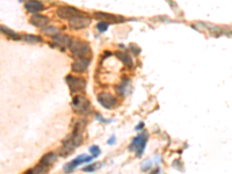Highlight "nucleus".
<instances>
[{
    "label": "nucleus",
    "instance_id": "obj_8",
    "mask_svg": "<svg viewBox=\"0 0 232 174\" xmlns=\"http://www.w3.org/2000/svg\"><path fill=\"white\" fill-rule=\"evenodd\" d=\"M90 62H91L90 58H77L72 63V70L74 72H79V73L85 72L88 67V65H90Z\"/></svg>",
    "mask_w": 232,
    "mask_h": 174
},
{
    "label": "nucleus",
    "instance_id": "obj_10",
    "mask_svg": "<svg viewBox=\"0 0 232 174\" xmlns=\"http://www.w3.org/2000/svg\"><path fill=\"white\" fill-rule=\"evenodd\" d=\"M52 41H54V43H55L57 47L64 48V47H69V45H70L71 38L67 35L59 34V33H58V34H56L55 36H52Z\"/></svg>",
    "mask_w": 232,
    "mask_h": 174
},
{
    "label": "nucleus",
    "instance_id": "obj_19",
    "mask_svg": "<svg viewBox=\"0 0 232 174\" xmlns=\"http://www.w3.org/2000/svg\"><path fill=\"white\" fill-rule=\"evenodd\" d=\"M108 26H109V25H108L107 22H103V21H100V22H99V23L96 25V28H98V29L100 30L101 33H103V31H106V30H107V28H108Z\"/></svg>",
    "mask_w": 232,
    "mask_h": 174
},
{
    "label": "nucleus",
    "instance_id": "obj_14",
    "mask_svg": "<svg viewBox=\"0 0 232 174\" xmlns=\"http://www.w3.org/2000/svg\"><path fill=\"white\" fill-rule=\"evenodd\" d=\"M55 160H56L55 153H46V156L42 157L40 164H42L43 166H46V167H48V166H50L52 163H55Z\"/></svg>",
    "mask_w": 232,
    "mask_h": 174
},
{
    "label": "nucleus",
    "instance_id": "obj_18",
    "mask_svg": "<svg viewBox=\"0 0 232 174\" xmlns=\"http://www.w3.org/2000/svg\"><path fill=\"white\" fill-rule=\"evenodd\" d=\"M41 30H42L44 34L51 35V36H55L56 34H58V33H59L58 29H57L56 27H44V28H42Z\"/></svg>",
    "mask_w": 232,
    "mask_h": 174
},
{
    "label": "nucleus",
    "instance_id": "obj_12",
    "mask_svg": "<svg viewBox=\"0 0 232 174\" xmlns=\"http://www.w3.org/2000/svg\"><path fill=\"white\" fill-rule=\"evenodd\" d=\"M26 10L28 12H31V13H36V12H40L41 10L44 8V6L42 2L40 1H27L25 4Z\"/></svg>",
    "mask_w": 232,
    "mask_h": 174
},
{
    "label": "nucleus",
    "instance_id": "obj_2",
    "mask_svg": "<svg viewBox=\"0 0 232 174\" xmlns=\"http://www.w3.org/2000/svg\"><path fill=\"white\" fill-rule=\"evenodd\" d=\"M72 107L73 109L80 113V114H88L90 111V107H91V102L86 99L82 95H77L72 100Z\"/></svg>",
    "mask_w": 232,
    "mask_h": 174
},
{
    "label": "nucleus",
    "instance_id": "obj_4",
    "mask_svg": "<svg viewBox=\"0 0 232 174\" xmlns=\"http://www.w3.org/2000/svg\"><path fill=\"white\" fill-rule=\"evenodd\" d=\"M91 23V19L88 16L84 15L82 13L76 15L73 18H71L69 20V25L71 28L73 29H81V28H86L87 26Z\"/></svg>",
    "mask_w": 232,
    "mask_h": 174
},
{
    "label": "nucleus",
    "instance_id": "obj_6",
    "mask_svg": "<svg viewBox=\"0 0 232 174\" xmlns=\"http://www.w3.org/2000/svg\"><path fill=\"white\" fill-rule=\"evenodd\" d=\"M80 13L81 12H79L74 7H71V6H62L57 10V15L61 16L62 19H66V20H70L71 18L80 14Z\"/></svg>",
    "mask_w": 232,
    "mask_h": 174
},
{
    "label": "nucleus",
    "instance_id": "obj_22",
    "mask_svg": "<svg viewBox=\"0 0 232 174\" xmlns=\"http://www.w3.org/2000/svg\"><path fill=\"white\" fill-rule=\"evenodd\" d=\"M94 169H95V166H88V167L84 168V171H85V172H93Z\"/></svg>",
    "mask_w": 232,
    "mask_h": 174
},
{
    "label": "nucleus",
    "instance_id": "obj_20",
    "mask_svg": "<svg viewBox=\"0 0 232 174\" xmlns=\"http://www.w3.org/2000/svg\"><path fill=\"white\" fill-rule=\"evenodd\" d=\"M90 151H91L92 153H93V158H94V157H98V156L100 154V149H99V146H96V145L92 146Z\"/></svg>",
    "mask_w": 232,
    "mask_h": 174
},
{
    "label": "nucleus",
    "instance_id": "obj_3",
    "mask_svg": "<svg viewBox=\"0 0 232 174\" xmlns=\"http://www.w3.org/2000/svg\"><path fill=\"white\" fill-rule=\"evenodd\" d=\"M66 83L69 84V87H70L72 93H81L86 88V81L84 79H81V78L67 75L66 77Z\"/></svg>",
    "mask_w": 232,
    "mask_h": 174
},
{
    "label": "nucleus",
    "instance_id": "obj_1",
    "mask_svg": "<svg viewBox=\"0 0 232 174\" xmlns=\"http://www.w3.org/2000/svg\"><path fill=\"white\" fill-rule=\"evenodd\" d=\"M69 48H70L71 52L76 56L77 58H90L88 56L91 55V49H90V45L86 42L76 40V38H71Z\"/></svg>",
    "mask_w": 232,
    "mask_h": 174
},
{
    "label": "nucleus",
    "instance_id": "obj_11",
    "mask_svg": "<svg viewBox=\"0 0 232 174\" xmlns=\"http://www.w3.org/2000/svg\"><path fill=\"white\" fill-rule=\"evenodd\" d=\"M30 23H31V25L36 26V27L44 28V27L49 23V19H48L46 16H44V15L35 14V15H33V16H31Z\"/></svg>",
    "mask_w": 232,
    "mask_h": 174
},
{
    "label": "nucleus",
    "instance_id": "obj_9",
    "mask_svg": "<svg viewBox=\"0 0 232 174\" xmlns=\"http://www.w3.org/2000/svg\"><path fill=\"white\" fill-rule=\"evenodd\" d=\"M145 144H146V135L143 134V135L137 136L136 138H134V140H132V144H131V148H132V146H136L137 150H138V152H137V153L141 156V154L143 153V150H144V148H145Z\"/></svg>",
    "mask_w": 232,
    "mask_h": 174
},
{
    "label": "nucleus",
    "instance_id": "obj_15",
    "mask_svg": "<svg viewBox=\"0 0 232 174\" xmlns=\"http://www.w3.org/2000/svg\"><path fill=\"white\" fill-rule=\"evenodd\" d=\"M116 57H117L118 59H121L126 66H129V67L132 66V59L128 54H124V52H116Z\"/></svg>",
    "mask_w": 232,
    "mask_h": 174
},
{
    "label": "nucleus",
    "instance_id": "obj_16",
    "mask_svg": "<svg viewBox=\"0 0 232 174\" xmlns=\"http://www.w3.org/2000/svg\"><path fill=\"white\" fill-rule=\"evenodd\" d=\"M48 167L43 166L42 164H38L37 166H35L34 168H31L30 171H28L26 174H44L46 172Z\"/></svg>",
    "mask_w": 232,
    "mask_h": 174
},
{
    "label": "nucleus",
    "instance_id": "obj_5",
    "mask_svg": "<svg viewBox=\"0 0 232 174\" xmlns=\"http://www.w3.org/2000/svg\"><path fill=\"white\" fill-rule=\"evenodd\" d=\"M98 101L100 102L102 107H105L107 109L114 108L117 103V100H116L115 96L109 94V93H100L98 95Z\"/></svg>",
    "mask_w": 232,
    "mask_h": 174
},
{
    "label": "nucleus",
    "instance_id": "obj_17",
    "mask_svg": "<svg viewBox=\"0 0 232 174\" xmlns=\"http://www.w3.org/2000/svg\"><path fill=\"white\" fill-rule=\"evenodd\" d=\"M22 38H23L26 42H29V43H40L41 41H42V38L38 37V36H36V35H29V34L23 35Z\"/></svg>",
    "mask_w": 232,
    "mask_h": 174
},
{
    "label": "nucleus",
    "instance_id": "obj_23",
    "mask_svg": "<svg viewBox=\"0 0 232 174\" xmlns=\"http://www.w3.org/2000/svg\"><path fill=\"white\" fill-rule=\"evenodd\" d=\"M114 143V137H111L110 140H109V144H113Z\"/></svg>",
    "mask_w": 232,
    "mask_h": 174
},
{
    "label": "nucleus",
    "instance_id": "obj_13",
    "mask_svg": "<svg viewBox=\"0 0 232 174\" xmlns=\"http://www.w3.org/2000/svg\"><path fill=\"white\" fill-rule=\"evenodd\" d=\"M94 16L100 19V20H111V21H122L121 16L109 14V13H103V12H96L94 13Z\"/></svg>",
    "mask_w": 232,
    "mask_h": 174
},
{
    "label": "nucleus",
    "instance_id": "obj_24",
    "mask_svg": "<svg viewBox=\"0 0 232 174\" xmlns=\"http://www.w3.org/2000/svg\"><path fill=\"white\" fill-rule=\"evenodd\" d=\"M143 125H144V124H143V123H141V124L137 127V129H141V128H143Z\"/></svg>",
    "mask_w": 232,
    "mask_h": 174
},
{
    "label": "nucleus",
    "instance_id": "obj_21",
    "mask_svg": "<svg viewBox=\"0 0 232 174\" xmlns=\"http://www.w3.org/2000/svg\"><path fill=\"white\" fill-rule=\"evenodd\" d=\"M130 48H131V50L134 51V52H136V54H139L141 52V49L137 47V45L135 44H130Z\"/></svg>",
    "mask_w": 232,
    "mask_h": 174
},
{
    "label": "nucleus",
    "instance_id": "obj_7",
    "mask_svg": "<svg viewBox=\"0 0 232 174\" xmlns=\"http://www.w3.org/2000/svg\"><path fill=\"white\" fill-rule=\"evenodd\" d=\"M92 159H93V157H88V156H85V154H81L80 157H78L74 160H72L70 164L65 165V172L66 173H70V172H72L73 169L76 168L78 165L84 164V163H90V161H92Z\"/></svg>",
    "mask_w": 232,
    "mask_h": 174
}]
</instances>
